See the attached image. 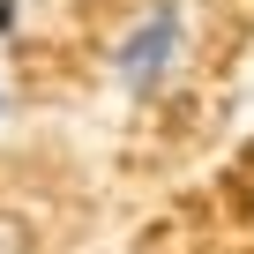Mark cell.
<instances>
[{
  "label": "cell",
  "instance_id": "obj_3",
  "mask_svg": "<svg viewBox=\"0 0 254 254\" xmlns=\"http://www.w3.org/2000/svg\"><path fill=\"white\" fill-rule=\"evenodd\" d=\"M15 15H23V0H0V38L15 30Z\"/></svg>",
  "mask_w": 254,
  "mask_h": 254
},
{
  "label": "cell",
  "instance_id": "obj_1",
  "mask_svg": "<svg viewBox=\"0 0 254 254\" xmlns=\"http://www.w3.org/2000/svg\"><path fill=\"white\" fill-rule=\"evenodd\" d=\"M180 60H187V0H150L112 45V82L135 105H157L172 90Z\"/></svg>",
  "mask_w": 254,
  "mask_h": 254
},
{
  "label": "cell",
  "instance_id": "obj_4",
  "mask_svg": "<svg viewBox=\"0 0 254 254\" xmlns=\"http://www.w3.org/2000/svg\"><path fill=\"white\" fill-rule=\"evenodd\" d=\"M0 112H8V90H0Z\"/></svg>",
  "mask_w": 254,
  "mask_h": 254
},
{
  "label": "cell",
  "instance_id": "obj_2",
  "mask_svg": "<svg viewBox=\"0 0 254 254\" xmlns=\"http://www.w3.org/2000/svg\"><path fill=\"white\" fill-rule=\"evenodd\" d=\"M0 254H23V224L15 217H0Z\"/></svg>",
  "mask_w": 254,
  "mask_h": 254
}]
</instances>
